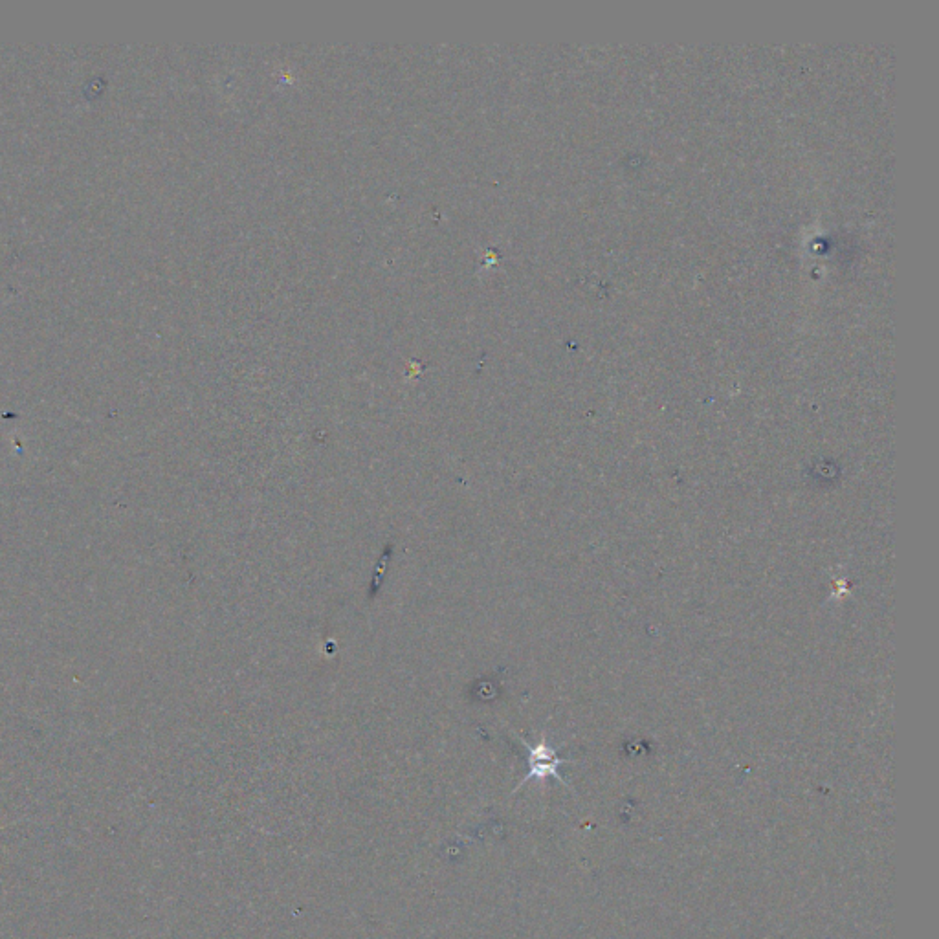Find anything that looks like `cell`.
I'll use <instances>...</instances> for the list:
<instances>
[{
    "instance_id": "1",
    "label": "cell",
    "mask_w": 939,
    "mask_h": 939,
    "mask_svg": "<svg viewBox=\"0 0 939 939\" xmlns=\"http://www.w3.org/2000/svg\"><path fill=\"white\" fill-rule=\"evenodd\" d=\"M521 743L529 751V773L521 780L520 785L516 787V791L520 789L521 785L527 784L529 780H540L542 782L549 776L564 782V778L558 773V767L565 763V760L556 756V751L547 743L545 736L536 745H529L525 740H521Z\"/></svg>"
}]
</instances>
